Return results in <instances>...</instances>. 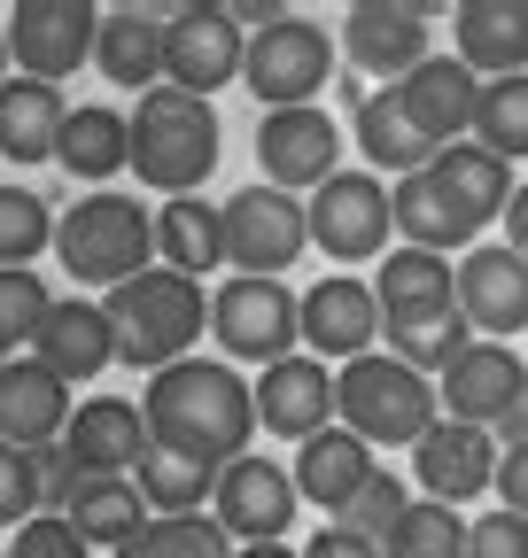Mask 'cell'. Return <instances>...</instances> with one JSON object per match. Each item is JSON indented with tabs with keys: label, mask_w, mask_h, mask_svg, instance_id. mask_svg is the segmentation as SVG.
<instances>
[{
	"label": "cell",
	"mask_w": 528,
	"mask_h": 558,
	"mask_svg": "<svg viewBox=\"0 0 528 558\" xmlns=\"http://www.w3.org/2000/svg\"><path fill=\"white\" fill-rule=\"evenodd\" d=\"M303 497H296V473L280 458H233L218 473V497H211V520L233 535V543H288Z\"/></svg>",
	"instance_id": "cell-14"
},
{
	"label": "cell",
	"mask_w": 528,
	"mask_h": 558,
	"mask_svg": "<svg viewBox=\"0 0 528 558\" xmlns=\"http://www.w3.org/2000/svg\"><path fill=\"white\" fill-rule=\"evenodd\" d=\"M475 148H490L497 163H520L528 156V70H520V78H482Z\"/></svg>",
	"instance_id": "cell-37"
},
{
	"label": "cell",
	"mask_w": 528,
	"mask_h": 558,
	"mask_svg": "<svg viewBox=\"0 0 528 558\" xmlns=\"http://www.w3.org/2000/svg\"><path fill=\"white\" fill-rule=\"evenodd\" d=\"M388 226H396V248H428V256H451V248L475 241V226L458 218V202L435 186V171H412V179L388 186Z\"/></svg>",
	"instance_id": "cell-31"
},
{
	"label": "cell",
	"mask_w": 528,
	"mask_h": 558,
	"mask_svg": "<svg viewBox=\"0 0 528 558\" xmlns=\"http://www.w3.org/2000/svg\"><path fill=\"white\" fill-rule=\"evenodd\" d=\"M32 357H39L62 388H79V380L109 373V365H117V349H109V318H101V303H86V295H55V311H47L39 341H32Z\"/></svg>",
	"instance_id": "cell-26"
},
{
	"label": "cell",
	"mask_w": 528,
	"mask_h": 558,
	"mask_svg": "<svg viewBox=\"0 0 528 558\" xmlns=\"http://www.w3.org/2000/svg\"><path fill=\"white\" fill-rule=\"evenodd\" d=\"M156 256H164V271H179V279L218 271V264H226V218H218V202H203V194L164 202V209H156Z\"/></svg>",
	"instance_id": "cell-34"
},
{
	"label": "cell",
	"mask_w": 528,
	"mask_h": 558,
	"mask_svg": "<svg viewBox=\"0 0 528 558\" xmlns=\"http://www.w3.org/2000/svg\"><path fill=\"white\" fill-rule=\"evenodd\" d=\"M249 32L226 16V0H187V9H164V86L211 101L218 86L241 78Z\"/></svg>",
	"instance_id": "cell-8"
},
{
	"label": "cell",
	"mask_w": 528,
	"mask_h": 558,
	"mask_svg": "<svg viewBox=\"0 0 528 558\" xmlns=\"http://www.w3.org/2000/svg\"><path fill=\"white\" fill-rule=\"evenodd\" d=\"M141 418H148L156 450L233 465V458H249V435H256V396L226 357H179V365L148 373Z\"/></svg>",
	"instance_id": "cell-1"
},
{
	"label": "cell",
	"mask_w": 528,
	"mask_h": 558,
	"mask_svg": "<svg viewBox=\"0 0 528 558\" xmlns=\"http://www.w3.org/2000/svg\"><path fill=\"white\" fill-rule=\"evenodd\" d=\"M218 140H226V124H218L211 101H194L179 86H156L132 109V163L124 171H141V186H156L164 202L203 194V179L218 171Z\"/></svg>",
	"instance_id": "cell-4"
},
{
	"label": "cell",
	"mask_w": 528,
	"mask_h": 558,
	"mask_svg": "<svg viewBox=\"0 0 528 558\" xmlns=\"http://www.w3.org/2000/svg\"><path fill=\"white\" fill-rule=\"evenodd\" d=\"M62 520L79 527L86 550H124L132 535L148 527L141 481H132V473H79V481H71V497H62Z\"/></svg>",
	"instance_id": "cell-28"
},
{
	"label": "cell",
	"mask_w": 528,
	"mask_h": 558,
	"mask_svg": "<svg viewBox=\"0 0 528 558\" xmlns=\"http://www.w3.org/2000/svg\"><path fill=\"white\" fill-rule=\"evenodd\" d=\"M32 481H39V512H62V497H71V458H62V442H47V450H32Z\"/></svg>",
	"instance_id": "cell-46"
},
{
	"label": "cell",
	"mask_w": 528,
	"mask_h": 558,
	"mask_svg": "<svg viewBox=\"0 0 528 558\" xmlns=\"http://www.w3.org/2000/svg\"><path fill=\"white\" fill-rule=\"evenodd\" d=\"M497 505L528 520V450H497Z\"/></svg>",
	"instance_id": "cell-48"
},
{
	"label": "cell",
	"mask_w": 528,
	"mask_h": 558,
	"mask_svg": "<svg viewBox=\"0 0 528 558\" xmlns=\"http://www.w3.org/2000/svg\"><path fill=\"white\" fill-rule=\"evenodd\" d=\"M435 9H420V0H358V9H343V54L365 70V78H388L405 86L412 70L435 54L428 47V24Z\"/></svg>",
	"instance_id": "cell-15"
},
{
	"label": "cell",
	"mask_w": 528,
	"mask_h": 558,
	"mask_svg": "<svg viewBox=\"0 0 528 558\" xmlns=\"http://www.w3.org/2000/svg\"><path fill=\"white\" fill-rule=\"evenodd\" d=\"M451 54L475 78H520L528 70V0H458L451 9Z\"/></svg>",
	"instance_id": "cell-22"
},
{
	"label": "cell",
	"mask_w": 528,
	"mask_h": 558,
	"mask_svg": "<svg viewBox=\"0 0 528 558\" xmlns=\"http://www.w3.org/2000/svg\"><path fill=\"white\" fill-rule=\"evenodd\" d=\"M226 218V264L241 279H280L303 248H311V226H303V202L280 194V186H241L233 202H218Z\"/></svg>",
	"instance_id": "cell-10"
},
{
	"label": "cell",
	"mask_w": 528,
	"mask_h": 558,
	"mask_svg": "<svg viewBox=\"0 0 528 558\" xmlns=\"http://www.w3.org/2000/svg\"><path fill=\"white\" fill-rule=\"evenodd\" d=\"M405 512H412V497H405V481H396V473L381 465V473L365 481V497H358V505H350V512H343L335 527H350V535H365V543H388V527L405 520Z\"/></svg>",
	"instance_id": "cell-42"
},
{
	"label": "cell",
	"mask_w": 528,
	"mask_h": 558,
	"mask_svg": "<svg viewBox=\"0 0 528 558\" xmlns=\"http://www.w3.org/2000/svg\"><path fill=\"white\" fill-rule=\"evenodd\" d=\"M381 341H388V357H396V365H412V373H428V380H435V373H451V365L475 349V326H467V311L451 303V311H435V318L388 326Z\"/></svg>",
	"instance_id": "cell-36"
},
{
	"label": "cell",
	"mask_w": 528,
	"mask_h": 558,
	"mask_svg": "<svg viewBox=\"0 0 528 558\" xmlns=\"http://www.w3.org/2000/svg\"><path fill=\"white\" fill-rule=\"evenodd\" d=\"M435 186L458 202V218H467L475 233L490 218H505V202H513V163H497L490 148H475V140H451V148H435Z\"/></svg>",
	"instance_id": "cell-33"
},
{
	"label": "cell",
	"mask_w": 528,
	"mask_h": 558,
	"mask_svg": "<svg viewBox=\"0 0 528 558\" xmlns=\"http://www.w3.org/2000/svg\"><path fill=\"white\" fill-rule=\"evenodd\" d=\"M458 311H467L475 341L528 333V256H513L505 241L467 248L458 256Z\"/></svg>",
	"instance_id": "cell-18"
},
{
	"label": "cell",
	"mask_w": 528,
	"mask_h": 558,
	"mask_svg": "<svg viewBox=\"0 0 528 558\" xmlns=\"http://www.w3.org/2000/svg\"><path fill=\"white\" fill-rule=\"evenodd\" d=\"M288 473H296V497H303V505H319L326 520H343V512L365 497V481L381 473V458H373L350 427H326V435H311V442L296 450Z\"/></svg>",
	"instance_id": "cell-24"
},
{
	"label": "cell",
	"mask_w": 528,
	"mask_h": 558,
	"mask_svg": "<svg viewBox=\"0 0 528 558\" xmlns=\"http://www.w3.org/2000/svg\"><path fill=\"white\" fill-rule=\"evenodd\" d=\"M55 163L101 194V186L132 163V117H124V109H109V101L71 109V117H62V140H55Z\"/></svg>",
	"instance_id": "cell-30"
},
{
	"label": "cell",
	"mask_w": 528,
	"mask_h": 558,
	"mask_svg": "<svg viewBox=\"0 0 528 558\" xmlns=\"http://www.w3.org/2000/svg\"><path fill=\"white\" fill-rule=\"evenodd\" d=\"M373 303H381V333L435 318L458 303V271H451V256H428V248H388L373 271Z\"/></svg>",
	"instance_id": "cell-27"
},
{
	"label": "cell",
	"mask_w": 528,
	"mask_h": 558,
	"mask_svg": "<svg viewBox=\"0 0 528 558\" xmlns=\"http://www.w3.org/2000/svg\"><path fill=\"white\" fill-rule=\"evenodd\" d=\"M326 78H335V39H326V24L280 9L273 24L249 32L241 86L256 94V109H319Z\"/></svg>",
	"instance_id": "cell-6"
},
{
	"label": "cell",
	"mask_w": 528,
	"mask_h": 558,
	"mask_svg": "<svg viewBox=\"0 0 528 558\" xmlns=\"http://www.w3.org/2000/svg\"><path fill=\"white\" fill-rule=\"evenodd\" d=\"M0 558H86V543H79V527L62 512H39V520H24L9 543H0Z\"/></svg>",
	"instance_id": "cell-43"
},
{
	"label": "cell",
	"mask_w": 528,
	"mask_h": 558,
	"mask_svg": "<svg viewBox=\"0 0 528 558\" xmlns=\"http://www.w3.org/2000/svg\"><path fill=\"white\" fill-rule=\"evenodd\" d=\"M62 117H71L62 86L16 78V70H9V86H0V156H9V163H47L55 140H62Z\"/></svg>",
	"instance_id": "cell-32"
},
{
	"label": "cell",
	"mask_w": 528,
	"mask_h": 558,
	"mask_svg": "<svg viewBox=\"0 0 528 558\" xmlns=\"http://www.w3.org/2000/svg\"><path fill=\"white\" fill-rule=\"evenodd\" d=\"M39 520V481H32V450L0 442V527Z\"/></svg>",
	"instance_id": "cell-44"
},
{
	"label": "cell",
	"mask_w": 528,
	"mask_h": 558,
	"mask_svg": "<svg viewBox=\"0 0 528 558\" xmlns=\"http://www.w3.org/2000/svg\"><path fill=\"white\" fill-rule=\"evenodd\" d=\"M256 171H264V186L311 202L343 171V124L326 109H264L256 117Z\"/></svg>",
	"instance_id": "cell-11"
},
{
	"label": "cell",
	"mask_w": 528,
	"mask_h": 558,
	"mask_svg": "<svg viewBox=\"0 0 528 558\" xmlns=\"http://www.w3.org/2000/svg\"><path fill=\"white\" fill-rule=\"evenodd\" d=\"M0 86H9V16H0Z\"/></svg>",
	"instance_id": "cell-52"
},
{
	"label": "cell",
	"mask_w": 528,
	"mask_h": 558,
	"mask_svg": "<svg viewBox=\"0 0 528 558\" xmlns=\"http://www.w3.org/2000/svg\"><path fill=\"white\" fill-rule=\"evenodd\" d=\"M497 450H528V380H520V396H513L505 418H497Z\"/></svg>",
	"instance_id": "cell-49"
},
{
	"label": "cell",
	"mask_w": 528,
	"mask_h": 558,
	"mask_svg": "<svg viewBox=\"0 0 528 558\" xmlns=\"http://www.w3.org/2000/svg\"><path fill=\"white\" fill-rule=\"evenodd\" d=\"M435 418H443L435 380L396 365L388 349H365L358 365L335 373V427H350L365 450H412Z\"/></svg>",
	"instance_id": "cell-5"
},
{
	"label": "cell",
	"mask_w": 528,
	"mask_h": 558,
	"mask_svg": "<svg viewBox=\"0 0 528 558\" xmlns=\"http://www.w3.org/2000/svg\"><path fill=\"white\" fill-rule=\"evenodd\" d=\"M55 248V209L32 186H0V271H32V256Z\"/></svg>",
	"instance_id": "cell-39"
},
{
	"label": "cell",
	"mask_w": 528,
	"mask_h": 558,
	"mask_svg": "<svg viewBox=\"0 0 528 558\" xmlns=\"http://www.w3.org/2000/svg\"><path fill=\"white\" fill-rule=\"evenodd\" d=\"M148 418L141 403H124V396H86L71 411V427H62V458H71V473H141L148 458Z\"/></svg>",
	"instance_id": "cell-20"
},
{
	"label": "cell",
	"mask_w": 528,
	"mask_h": 558,
	"mask_svg": "<svg viewBox=\"0 0 528 558\" xmlns=\"http://www.w3.org/2000/svg\"><path fill=\"white\" fill-rule=\"evenodd\" d=\"M94 70H101L109 86L156 94V86H164V16H156V9H101Z\"/></svg>",
	"instance_id": "cell-29"
},
{
	"label": "cell",
	"mask_w": 528,
	"mask_h": 558,
	"mask_svg": "<svg viewBox=\"0 0 528 558\" xmlns=\"http://www.w3.org/2000/svg\"><path fill=\"white\" fill-rule=\"evenodd\" d=\"M412 473L428 488V505H475L497 488V435L482 427H458V418H435V427L412 442Z\"/></svg>",
	"instance_id": "cell-17"
},
{
	"label": "cell",
	"mask_w": 528,
	"mask_h": 558,
	"mask_svg": "<svg viewBox=\"0 0 528 558\" xmlns=\"http://www.w3.org/2000/svg\"><path fill=\"white\" fill-rule=\"evenodd\" d=\"M505 248L528 256V186H513V202H505Z\"/></svg>",
	"instance_id": "cell-50"
},
{
	"label": "cell",
	"mask_w": 528,
	"mask_h": 558,
	"mask_svg": "<svg viewBox=\"0 0 528 558\" xmlns=\"http://www.w3.org/2000/svg\"><path fill=\"white\" fill-rule=\"evenodd\" d=\"M296 326H303V357L319 365H358L365 349H381V303H373V279L358 271H326L319 288L296 295Z\"/></svg>",
	"instance_id": "cell-13"
},
{
	"label": "cell",
	"mask_w": 528,
	"mask_h": 558,
	"mask_svg": "<svg viewBox=\"0 0 528 558\" xmlns=\"http://www.w3.org/2000/svg\"><path fill=\"white\" fill-rule=\"evenodd\" d=\"M109 558H233V535L211 520V512H187V520H148L124 550Z\"/></svg>",
	"instance_id": "cell-38"
},
{
	"label": "cell",
	"mask_w": 528,
	"mask_h": 558,
	"mask_svg": "<svg viewBox=\"0 0 528 558\" xmlns=\"http://www.w3.org/2000/svg\"><path fill=\"white\" fill-rule=\"evenodd\" d=\"M71 388H62L32 349L24 357H9L0 365V442H16V450H47V442H62V427H71Z\"/></svg>",
	"instance_id": "cell-21"
},
{
	"label": "cell",
	"mask_w": 528,
	"mask_h": 558,
	"mask_svg": "<svg viewBox=\"0 0 528 558\" xmlns=\"http://www.w3.org/2000/svg\"><path fill=\"white\" fill-rule=\"evenodd\" d=\"M303 558H381V543H365V535H350V527L326 520V527L303 543Z\"/></svg>",
	"instance_id": "cell-47"
},
{
	"label": "cell",
	"mask_w": 528,
	"mask_h": 558,
	"mask_svg": "<svg viewBox=\"0 0 528 558\" xmlns=\"http://www.w3.org/2000/svg\"><path fill=\"white\" fill-rule=\"evenodd\" d=\"M303 226H311V248L335 256V264H381L396 226H388V179L373 171H335L311 202H303Z\"/></svg>",
	"instance_id": "cell-9"
},
{
	"label": "cell",
	"mask_w": 528,
	"mask_h": 558,
	"mask_svg": "<svg viewBox=\"0 0 528 558\" xmlns=\"http://www.w3.org/2000/svg\"><path fill=\"white\" fill-rule=\"evenodd\" d=\"M467 558H528V520L505 505L490 520H467Z\"/></svg>",
	"instance_id": "cell-45"
},
{
	"label": "cell",
	"mask_w": 528,
	"mask_h": 558,
	"mask_svg": "<svg viewBox=\"0 0 528 558\" xmlns=\"http://www.w3.org/2000/svg\"><path fill=\"white\" fill-rule=\"evenodd\" d=\"M350 140H358V156H365L373 179L388 171V186L435 163V140H420V124L405 117L396 86H365V94H358V109H350Z\"/></svg>",
	"instance_id": "cell-25"
},
{
	"label": "cell",
	"mask_w": 528,
	"mask_h": 558,
	"mask_svg": "<svg viewBox=\"0 0 528 558\" xmlns=\"http://www.w3.org/2000/svg\"><path fill=\"white\" fill-rule=\"evenodd\" d=\"M47 311H55V295H47L39 271H0V349H9V357H24L39 341Z\"/></svg>",
	"instance_id": "cell-41"
},
{
	"label": "cell",
	"mask_w": 528,
	"mask_h": 558,
	"mask_svg": "<svg viewBox=\"0 0 528 558\" xmlns=\"http://www.w3.org/2000/svg\"><path fill=\"white\" fill-rule=\"evenodd\" d=\"M101 318H109V349L117 365H141V373H164L179 357H194V341L211 326V295L203 279H179L164 264H148L141 279L101 295Z\"/></svg>",
	"instance_id": "cell-2"
},
{
	"label": "cell",
	"mask_w": 528,
	"mask_h": 558,
	"mask_svg": "<svg viewBox=\"0 0 528 558\" xmlns=\"http://www.w3.org/2000/svg\"><path fill=\"white\" fill-rule=\"evenodd\" d=\"M520 380H528V365L513 357V341H475L451 373H435V403H443V418H458V427L497 435V418L520 396Z\"/></svg>",
	"instance_id": "cell-19"
},
{
	"label": "cell",
	"mask_w": 528,
	"mask_h": 558,
	"mask_svg": "<svg viewBox=\"0 0 528 558\" xmlns=\"http://www.w3.org/2000/svg\"><path fill=\"white\" fill-rule=\"evenodd\" d=\"M211 341L226 349V365H280L303 349V326H296V288L288 279H218L211 288Z\"/></svg>",
	"instance_id": "cell-7"
},
{
	"label": "cell",
	"mask_w": 528,
	"mask_h": 558,
	"mask_svg": "<svg viewBox=\"0 0 528 558\" xmlns=\"http://www.w3.org/2000/svg\"><path fill=\"white\" fill-rule=\"evenodd\" d=\"M218 473H226V465L179 458V450H148L132 481H141V505H148L156 520H187V512H211V497H218Z\"/></svg>",
	"instance_id": "cell-35"
},
{
	"label": "cell",
	"mask_w": 528,
	"mask_h": 558,
	"mask_svg": "<svg viewBox=\"0 0 528 558\" xmlns=\"http://www.w3.org/2000/svg\"><path fill=\"white\" fill-rule=\"evenodd\" d=\"M94 32H101V9L94 0H16L9 9V62L16 78H79V62H94Z\"/></svg>",
	"instance_id": "cell-12"
},
{
	"label": "cell",
	"mask_w": 528,
	"mask_h": 558,
	"mask_svg": "<svg viewBox=\"0 0 528 558\" xmlns=\"http://www.w3.org/2000/svg\"><path fill=\"white\" fill-rule=\"evenodd\" d=\"M256 427L264 435H280V442H311V435H326L335 427V365H319V357H280V365H264L256 373Z\"/></svg>",
	"instance_id": "cell-16"
},
{
	"label": "cell",
	"mask_w": 528,
	"mask_h": 558,
	"mask_svg": "<svg viewBox=\"0 0 528 558\" xmlns=\"http://www.w3.org/2000/svg\"><path fill=\"white\" fill-rule=\"evenodd\" d=\"M0 365H9V349H0Z\"/></svg>",
	"instance_id": "cell-53"
},
{
	"label": "cell",
	"mask_w": 528,
	"mask_h": 558,
	"mask_svg": "<svg viewBox=\"0 0 528 558\" xmlns=\"http://www.w3.org/2000/svg\"><path fill=\"white\" fill-rule=\"evenodd\" d=\"M233 558H303L296 543H233Z\"/></svg>",
	"instance_id": "cell-51"
},
{
	"label": "cell",
	"mask_w": 528,
	"mask_h": 558,
	"mask_svg": "<svg viewBox=\"0 0 528 558\" xmlns=\"http://www.w3.org/2000/svg\"><path fill=\"white\" fill-rule=\"evenodd\" d=\"M396 101H405V117L420 124V140H435V148H451V140L475 132V101H482V78L458 54H428L405 86H396Z\"/></svg>",
	"instance_id": "cell-23"
},
{
	"label": "cell",
	"mask_w": 528,
	"mask_h": 558,
	"mask_svg": "<svg viewBox=\"0 0 528 558\" xmlns=\"http://www.w3.org/2000/svg\"><path fill=\"white\" fill-rule=\"evenodd\" d=\"M381 558H467V520H458L451 505H428V497H420L405 520L388 527Z\"/></svg>",
	"instance_id": "cell-40"
},
{
	"label": "cell",
	"mask_w": 528,
	"mask_h": 558,
	"mask_svg": "<svg viewBox=\"0 0 528 558\" xmlns=\"http://www.w3.org/2000/svg\"><path fill=\"white\" fill-rule=\"evenodd\" d=\"M55 256L79 288H124L156 264V209H141V194H79L71 209H55Z\"/></svg>",
	"instance_id": "cell-3"
}]
</instances>
